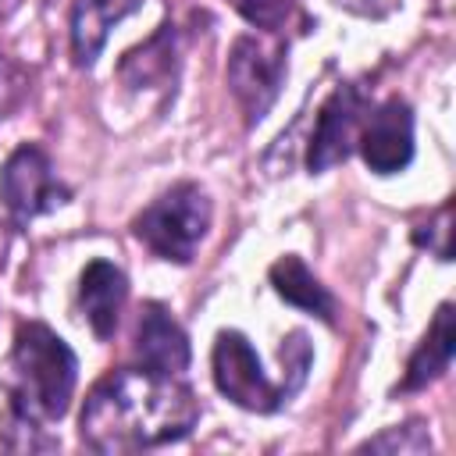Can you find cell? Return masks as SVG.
Segmentation results:
<instances>
[{"instance_id": "obj_1", "label": "cell", "mask_w": 456, "mask_h": 456, "mask_svg": "<svg viewBox=\"0 0 456 456\" xmlns=\"http://www.w3.org/2000/svg\"><path fill=\"white\" fill-rule=\"evenodd\" d=\"M200 417L196 395L175 374L114 370L93 385L82 406V442L96 452H142L178 442Z\"/></svg>"}, {"instance_id": "obj_2", "label": "cell", "mask_w": 456, "mask_h": 456, "mask_svg": "<svg viewBox=\"0 0 456 456\" xmlns=\"http://www.w3.org/2000/svg\"><path fill=\"white\" fill-rule=\"evenodd\" d=\"M78 363L61 335L46 324H21L11 353V403L28 424L61 420L75 395Z\"/></svg>"}, {"instance_id": "obj_3", "label": "cell", "mask_w": 456, "mask_h": 456, "mask_svg": "<svg viewBox=\"0 0 456 456\" xmlns=\"http://www.w3.org/2000/svg\"><path fill=\"white\" fill-rule=\"evenodd\" d=\"M207 228H210V200L192 182H182V185L167 189L160 200H153L132 221L135 239L146 242L157 256L175 260V264H189L192 260V253L203 242Z\"/></svg>"}, {"instance_id": "obj_4", "label": "cell", "mask_w": 456, "mask_h": 456, "mask_svg": "<svg viewBox=\"0 0 456 456\" xmlns=\"http://www.w3.org/2000/svg\"><path fill=\"white\" fill-rule=\"evenodd\" d=\"M214 381L235 406L253 410V413H271L289 399L281 385H271V378L264 374L253 346L239 331H221L217 335V342H214Z\"/></svg>"}, {"instance_id": "obj_5", "label": "cell", "mask_w": 456, "mask_h": 456, "mask_svg": "<svg viewBox=\"0 0 456 456\" xmlns=\"http://www.w3.org/2000/svg\"><path fill=\"white\" fill-rule=\"evenodd\" d=\"M281 75H285V46L264 43L256 36L235 39L228 53V86L249 121H260L267 114V107L278 96Z\"/></svg>"}, {"instance_id": "obj_6", "label": "cell", "mask_w": 456, "mask_h": 456, "mask_svg": "<svg viewBox=\"0 0 456 456\" xmlns=\"http://www.w3.org/2000/svg\"><path fill=\"white\" fill-rule=\"evenodd\" d=\"M0 200L18 221H32V217L53 210L57 203H64L68 189L57 182L50 157L39 146L25 142L7 157V164L0 171Z\"/></svg>"}, {"instance_id": "obj_7", "label": "cell", "mask_w": 456, "mask_h": 456, "mask_svg": "<svg viewBox=\"0 0 456 456\" xmlns=\"http://www.w3.org/2000/svg\"><path fill=\"white\" fill-rule=\"evenodd\" d=\"M363 110H367V100H363V93L356 86H338L324 100V107L317 114L314 139H310V153H306V167L310 171H328L331 164L349 157Z\"/></svg>"}, {"instance_id": "obj_8", "label": "cell", "mask_w": 456, "mask_h": 456, "mask_svg": "<svg viewBox=\"0 0 456 456\" xmlns=\"http://www.w3.org/2000/svg\"><path fill=\"white\" fill-rule=\"evenodd\" d=\"M360 153L370 171L392 175L413 160V110L403 100H385L360 132Z\"/></svg>"}, {"instance_id": "obj_9", "label": "cell", "mask_w": 456, "mask_h": 456, "mask_svg": "<svg viewBox=\"0 0 456 456\" xmlns=\"http://www.w3.org/2000/svg\"><path fill=\"white\" fill-rule=\"evenodd\" d=\"M135 356L146 370H157V374H178L189 367V338L160 303H146L139 314Z\"/></svg>"}, {"instance_id": "obj_10", "label": "cell", "mask_w": 456, "mask_h": 456, "mask_svg": "<svg viewBox=\"0 0 456 456\" xmlns=\"http://www.w3.org/2000/svg\"><path fill=\"white\" fill-rule=\"evenodd\" d=\"M125 296H128V281H125L121 267H114L110 260L86 264L82 281H78V299H82L86 321L93 324V331L100 338H107L118 328V314L125 306Z\"/></svg>"}, {"instance_id": "obj_11", "label": "cell", "mask_w": 456, "mask_h": 456, "mask_svg": "<svg viewBox=\"0 0 456 456\" xmlns=\"http://www.w3.org/2000/svg\"><path fill=\"white\" fill-rule=\"evenodd\" d=\"M142 7V0H75L71 11V50L78 64H93L103 50L114 21Z\"/></svg>"}, {"instance_id": "obj_12", "label": "cell", "mask_w": 456, "mask_h": 456, "mask_svg": "<svg viewBox=\"0 0 456 456\" xmlns=\"http://www.w3.org/2000/svg\"><path fill=\"white\" fill-rule=\"evenodd\" d=\"M452 353H456V324H452V306L442 303L438 314H435V324L428 328L424 342L417 346V353L410 356V367H406V378H403V392L410 388H424L428 381H435L442 370H449L452 363Z\"/></svg>"}, {"instance_id": "obj_13", "label": "cell", "mask_w": 456, "mask_h": 456, "mask_svg": "<svg viewBox=\"0 0 456 456\" xmlns=\"http://www.w3.org/2000/svg\"><path fill=\"white\" fill-rule=\"evenodd\" d=\"M271 285H274V292L285 303H292V306H299V310H306V314H314L321 321H331L335 317L331 292L314 278V271L299 256H281L271 267Z\"/></svg>"}, {"instance_id": "obj_14", "label": "cell", "mask_w": 456, "mask_h": 456, "mask_svg": "<svg viewBox=\"0 0 456 456\" xmlns=\"http://www.w3.org/2000/svg\"><path fill=\"white\" fill-rule=\"evenodd\" d=\"M171 57H175V53H171V28H164V32L153 36L146 46L125 53V61H121V75H125L135 89H142V86H150V82L171 75V64H175Z\"/></svg>"}, {"instance_id": "obj_15", "label": "cell", "mask_w": 456, "mask_h": 456, "mask_svg": "<svg viewBox=\"0 0 456 456\" xmlns=\"http://www.w3.org/2000/svg\"><path fill=\"white\" fill-rule=\"evenodd\" d=\"M228 4H232L249 25L267 28V32L281 28L285 18H289V11H292V0H228Z\"/></svg>"}, {"instance_id": "obj_16", "label": "cell", "mask_w": 456, "mask_h": 456, "mask_svg": "<svg viewBox=\"0 0 456 456\" xmlns=\"http://www.w3.org/2000/svg\"><path fill=\"white\" fill-rule=\"evenodd\" d=\"M406 431L410 428H392V431H385V435H378V438H370V442H363L360 449H374V452H385V449H399V452H424V449H431V438H406Z\"/></svg>"}]
</instances>
